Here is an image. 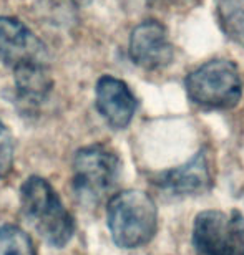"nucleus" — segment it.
Masks as SVG:
<instances>
[{"label":"nucleus","instance_id":"f257e3e1","mask_svg":"<svg viewBox=\"0 0 244 255\" xmlns=\"http://www.w3.org/2000/svg\"><path fill=\"white\" fill-rule=\"evenodd\" d=\"M20 209L25 221L48 246L62 249L72 241L75 221L47 179L30 176L23 181L20 187Z\"/></svg>","mask_w":244,"mask_h":255},{"label":"nucleus","instance_id":"f03ea898","mask_svg":"<svg viewBox=\"0 0 244 255\" xmlns=\"http://www.w3.org/2000/svg\"><path fill=\"white\" fill-rule=\"evenodd\" d=\"M106 224L121 249H138L151 242L158 229V209L150 194L128 189L115 194L106 206Z\"/></svg>","mask_w":244,"mask_h":255},{"label":"nucleus","instance_id":"7ed1b4c3","mask_svg":"<svg viewBox=\"0 0 244 255\" xmlns=\"http://www.w3.org/2000/svg\"><path fill=\"white\" fill-rule=\"evenodd\" d=\"M191 103L205 110H231L241 101L243 80L231 60L215 58L193 70L185 80Z\"/></svg>","mask_w":244,"mask_h":255},{"label":"nucleus","instance_id":"20e7f679","mask_svg":"<svg viewBox=\"0 0 244 255\" xmlns=\"http://www.w3.org/2000/svg\"><path fill=\"white\" fill-rule=\"evenodd\" d=\"M121 172L118 154L103 144L85 146L73 157V191L83 202H98Z\"/></svg>","mask_w":244,"mask_h":255},{"label":"nucleus","instance_id":"39448f33","mask_svg":"<svg viewBox=\"0 0 244 255\" xmlns=\"http://www.w3.org/2000/svg\"><path fill=\"white\" fill-rule=\"evenodd\" d=\"M191 242L196 255H244V216L236 209L203 211L193 222Z\"/></svg>","mask_w":244,"mask_h":255},{"label":"nucleus","instance_id":"423d86ee","mask_svg":"<svg viewBox=\"0 0 244 255\" xmlns=\"http://www.w3.org/2000/svg\"><path fill=\"white\" fill-rule=\"evenodd\" d=\"M128 53L136 66L155 71L171 65L175 47L170 42L165 25L158 20H145L131 30Z\"/></svg>","mask_w":244,"mask_h":255},{"label":"nucleus","instance_id":"0eeeda50","mask_svg":"<svg viewBox=\"0 0 244 255\" xmlns=\"http://www.w3.org/2000/svg\"><path fill=\"white\" fill-rule=\"evenodd\" d=\"M48 53L43 42L23 22L0 15V62L8 68L47 63Z\"/></svg>","mask_w":244,"mask_h":255},{"label":"nucleus","instance_id":"6e6552de","mask_svg":"<svg viewBox=\"0 0 244 255\" xmlns=\"http://www.w3.org/2000/svg\"><path fill=\"white\" fill-rule=\"evenodd\" d=\"M95 106L110 128L125 129L133 120L138 101L123 80L103 75L95 86Z\"/></svg>","mask_w":244,"mask_h":255},{"label":"nucleus","instance_id":"1a4fd4ad","mask_svg":"<svg viewBox=\"0 0 244 255\" xmlns=\"http://www.w3.org/2000/svg\"><path fill=\"white\" fill-rule=\"evenodd\" d=\"M153 184L171 196H195L208 191L213 184V169L208 151H198L185 164L161 172L155 177Z\"/></svg>","mask_w":244,"mask_h":255},{"label":"nucleus","instance_id":"9d476101","mask_svg":"<svg viewBox=\"0 0 244 255\" xmlns=\"http://www.w3.org/2000/svg\"><path fill=\"white\" fill-rule=\"evenodd\" d=\"M15 91L18 100L27 106L43 103L53 88L47 63H28L13 68Z\"/></svg>","mask_w":244,"mask_h":255},{"label":"nucleus","instance_id":"9b49d317","mask_svg":"<svg viewBox=\"0 0 244 255\" xmlns=\"http://www.w3.org/2000/svg\"><path fill=\"white\" fill-rule=\"evenodd\" d=\"M215 7L221 32L244 48V0H215Z\"/></svg>","mask_w":244,"mask_h":255},{"label":"nucleus","instance_id":"f8f14e48","mask_svg":"<svg viewBox=\"0 0 244 255\" xmlns=\"http://www.w3.org/2000/svg\"><path fill=\"white\" fill-rule=\"evenodd\" d=\"M0 255H37L32 239L12 224L0 227Z\"/></svg>","mask_w":244,"mask_h":255},{"label":"nucleus","instance_id":"ddd939ff","mask_svg":"<svg viewBox=\"0 0 244 255\" xmlns=\"http://www.w3.org/2000/svg\"><path fill=\"white\" fill-rule=\"evenodd\" d=\"M13 156H15L13 137L7 129V126L0 120V181H3L12 172Z\"/></svg>","mask_w":244,"mask_h":255},{"label":"nucleus","instance_id":"4468645a","mask_svg":"<svg viewBox=\"0 0 244 255\" xmlns=\"http://www.w3.org/2000/svg\"><path fill=\"white\" fill-rule=\"evenodd\" d=\"M165 2L181 8V7H191V5H196L198 0H165Z\"/></svg>","mask_w":244,"mask_h":255}]
</instances>
